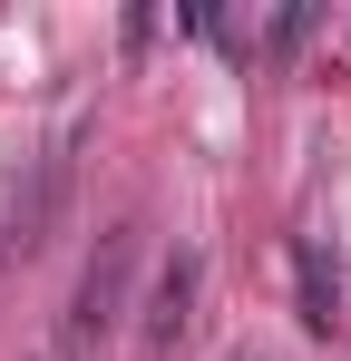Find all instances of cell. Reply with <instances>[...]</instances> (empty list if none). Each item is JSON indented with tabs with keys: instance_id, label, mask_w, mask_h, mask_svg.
Returning <instances> with one entry per match:
<instances>
[{
	"instance_id": "1",
	"label": "cell",
	"mask_w": 351,
	"mask_h": 361,
	"mask_svg": "<svg viewBox=\"0 0 351 361\" xmlns=\"http://www.w3.org/2000/svg\"><path fill=\"white\" fill-rule=\"evenodd\" d=\"M137 235H147V225H137V215H117L108 235L88 244V264H78V293H68V322H58V342H78V352H88V342H108L117 322H127V283H137Z\"/></svg>"
},
{
	"instance_id": "2",
	"label": "cell",
	"mask_w": 351,
	"mask_h": 361,
	"mask_svg": "<svg viewBox=\"0 0 351 361\" xmlns=\"http://www.w3.org/2000/svg\"><path fill=\"white\" fill-rule=\"evenodd\" d=\"M195 293H205V264L176 244L166 264H156V283H147V312H137V342H147V361H166L185 332H195Z\"/></svg>"
},
{
	"instance_id": "3",
	"label": "cell",
	"mask_w": 351,
	"mask_h": 361,
	"mask_svg": "<svg viewBox=\"0 0 351 361\" xmlns=\"http://www.w3.org/2000/svg\"><path fill=\"white\" fill-rule=\"evenodd\" d=\"M292 293H302V332H332V322H342V274H332L322 244L292 254Z\"/></svg>"
},
{
	"instance_id": "4",
	"label": "cell",
	"mask_w": 351,
	"mask_h": 361,
	"mask_svg": "<svg viewBox=\"0 0 351 361\" xmlns=\"http://www.w3.org/2000/svg\"><path fill=\"white\" fill-rule=\"evenodd\" d=\"M39 361H88V352H78V342H49V352H39Z\"/></svg>"
},
{
	"instance_id": "5",
	"label": "cell",
	"mask_w": 351,
	"mask_h": 361,
	"mask_svg": "<svg viewBox=\"0 0 351 361\" xmlns=\"http://www.w3.org/2000/svg\"><path fill=\"white\" fill-rule=\"evenodd\" d=\"M234 361H273V352H234Z\"/></svg>"
}]
</instances>
